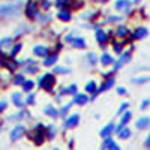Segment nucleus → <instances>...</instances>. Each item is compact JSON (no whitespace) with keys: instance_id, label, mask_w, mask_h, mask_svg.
Masks as SVG:
<instances>
[{"instance_id":"de8ad7c7","label":"nucleus","mask_w":150,"mask_h":150,"mask_svg":"<svg viewBox=\"0 0 150 150\" xmlns=\"http://www.w3.org/2000/svg\"><path fill=\"white\" fill-rule=\"evenodd\" d=\"M99 2H105V0H99Z\"/></svg>"},{"instance_id":"473e14b6","label":"nucleus","mask_w":150,"mask_h":150,"mask_svg":"<svg viewBox=\"0 0 150 150\" xmlns=\"http://www.w3.org/2000/svg\"><path fill=\"white\" fill-rule=\"evenodd\" d=\"M38 71V66L36 65H32V66H27L26 68V72H29V74H35Z\"/></svg>"},{"instance_id":"ea45409f","label":"nucleus","mask_w":150,"mask_h":150,"mask_svg":"<svg viewBox=\"0 0 150 150\" xmlns=\"http://www.w3.org/2000/svg\"><path fill=\"white\" fill-rule=\"evenodd\" d=\"M5 108H6V102H5V101H2V102H0V112H2Z\"/></svg>"},{"instance_id":"9d476101","label":"nucleus","mask_w":150,"mask_h":150,"mask_svg":"<svg viewBox=\"0 0 150 150\" xmlns=\"http://www.w3.org/2000/svg\"><path fill=\"white\" fill-rule=\"evenodd\" d=\"M69 41H72L71 44H72V47H75V48H84V47H86V41L81 39V38H71Z\"/></svg>"},{"instance_id":"1a4fd4ad","label":"nucleus","mask_w":150,"mask_h":150,"mask_svg":"<svg viewBox=\"0 0 150 150\" xmlns=\"http://www.w3.org/2000/svg\"><path fill=\"white\" fill-rule=\"evenodd\" d=\"M102 147H104V149H112V150H119V146H117L114 141H112V140L110 138V135H108V137H105V141H104Z\"/></svg>"},{"instance_id":"79ce46f5","label":"nucleus","mask_w":150,"mask_h":150,"mask_svg":"<svg viewBox=\"0 0 150 150\" xmlns=\"http://www.w3.org/2000/svg\"><path fill=\"white\" fill-rule=\"evenodd\" d=\"M147 107H149V101H144V102L141 104V110H146Z\"/></svg>"},{"instance_id":"4c0bfd02","label":"nucleus","mask_w":150,"mask_h":150,"mask_svg":"<svg viewBox=\"0 0 150 150\" xmlns=\"http://www.w3.org/2000/svg\"><path fill=\"white\" fill-rule=\"evenodd\" d=\"M42 8L44 9H48L50 8V2H48V0H44V2H42Z\"/></svg>"},{"instance_id":"423d86ee","label":"nucleus","mask_w":150,"mask_h":150,"mask_svg":"<svg viewBox=\"0 0 150 150\" xmlns=\"http://www.w3.org/2000/svg\"><path fill=\"white\" fill-rule=\"evenodd\" d=\"M129 6H131L129 0H117V2H116V9L117 11L126 12V11H129Z\"/></svg>"},{"instance_id":"72a5a7b5","label":"nucleus","mask_w":150,"mask_h":150,"mask_svg":"<svg viewBox=\"0 0 150 150\" xmlns=\"http://www.w3.org/2000/svg\"><path fill=\"white\" fill-rule=\"evenodd\" d=\"M128 108V102H123L122 105H120V108H119V111H117V114H122V112L125 111V110H126Z\"/></svg>"},{"instance_id":"7c9ffc66","label":"nucleus","mask_w":150,"mask_h":150,"mask_svg":"<svg viewBox=\"0 0 150 150\" xmlns=\"http://www.w3.org/2000/svg\"><path fill=\"white\" fill-rule=\"evenodd\" d=\"M87 59H89V62H90L92 65H95L96 62H98V59H96V56H95L93 53H89V54H87Z\"/></svg>"},{"instance_id":"4be33fe9","label":"nucleus","mask_w":150,"mask_h":150,"mask_svg":"<svg viewBox=\"0 0 150 150\" xmlns=\"http://www.w3.org/2000/svg\"><path fill=\"white\" fill-rule=\"evenodd\" d=\"M150 81V77H140V78H132V83L134 84H143V83H147Z\"/></svg>"},{"instance_id":"2eb2a0df","label":"nucleus","mask_w":150,"mask_h":150,"mask_svg":"<svg viewBox=\"0 0 150 150\" xmlns=\"http://www.w3.org/2000/svg\"><path fill=\"white\" fill-rule=\"evenodd\" d=\"M74 102H75V104H78V105H84V104L87 102V96H86V95H77V93H75Z\"/></svg>"},{"instance_id":"a211bd4d","label":"nucleus","mask_w":150,"mask_h":150,"mask_svg":"<svg viewBox=\"0 0 150 150\" xmlns=\"http://www.w3.org/2000/svg\"><path fill=\"white\" fill-rule=\"evenodd\" d=\"M56 60H57V54H51L50 57H47V59L44 60V65H45V66H51L53 63H56Z\"/></svg>"},{"instance_id":"2f4dec72","label":"nucleus","mask_w":150,"mask_h":150,"mask_svg":"<svg viewBox=\"0 0 150 150\" xmlns=\"http://www.w3.org/2000/svg\"><path fill=\"white\" fill-rule=\"evenodd\" d=\"M24 83V77L23 75H17V77L14 78V84H23Z\"/></svg>"},{"instance_id":"9b49d317","label":"nucleus","mask_w":150,"mask_h":150,"mask_svg":"<svg viewBox=\"0 0 150 150\" xmlns=\"http://www.w3.org/2000/svg\"><path fill=\"white\" fill-rule=\"evenodd\" d=\"M150 126V119L149 117H141L138 122H137V128L138 129H146Z\"/></svg>"},{"instance_id":"412c9836","label":"nucleus","mask_w":150,"mask_h":150,"mask_svg":"<svg viewBox=\"0 0 150 150\" xmlns=\"http://www.w3.org/2000/svg\"><path fill=\"white\" fill-rule=\"evenodd\" d=\"M57 17H59L60 20H63V21H69V20H71V15H69V12H66V11H59Z\"/></svg>"},{"instance_id":"c756f323","label":"nucleus","mask_w":150,"mask_h":150,"mask_svg":"<svg viewBox=\"0 0 150 150\" xmlns=\"http://www.w3.org/2000/svg\"><path fill=\"white\" fill-rule=\"evenodd\" d=\"M102 63H104V65H110V63H112V57L108 56V54H104V56H102Z\"/></svg>"},{"instance_id":"c85d7f7f","label":"nucleus","mask_w":150,"mask_h":150,"mask_svg":"<svg viewBox=\"0 0 150 150\" xmlns=\"http://www.w3.org/2000/svg\"><path fill=\"white\" fill-rule=\"evenodd\" d=\"M131 112L129 111H126V112H123V116H122V125H125V123H128L129 122V119H131Z\"/></svg>"},{"instance_id":"a878e982","label":"nucleus","mask_w":150,"mask_h":150,"mask_svg":"<svg viewBox=\"0 0 150 150\" xmlns=\"http://www.w3.org/2000/svg\"><path fill=\"white\" fill-rule=\"evenodd\" d=\"M128 33H129V30H128L126 27H119V29L116 30V35H117V36H126Z\"/></svg>"},{"instance_id":"e433bc0d","label":"nucleus","mask_w":150,"mask_h":150,"mask_svg":"<svg viewBox=\"0 0 150 150\" xmlns=\"http://www.w3.org/2000/svg\"><path fill=\"white\" fill-rule=\"evenodd\" d=\"M114 51H116V53H122V45L116 44V45H114Z\"/></svg>"},{"instance_id":"49530a36","label":"nucleus","mask_w":150,"mask_h":150,"mask_svg":"<svg viewBox=\"0 0 150 150\" xmlns=\"http://www.w3.org/2000/svg\"><path fill=\"white\" fill-rule=\"evenodd\" d=\"M134 2H135V3H137V2H140V0H134Z\"/></svg>"},{"instance_id":"6ab92c4d","label":"nucleus","mask_w":150,"mask_h":150,"mask_svg":"<svg viewBox=\"0 0 150 150\" xmlns=\"http://www.w3.org/2000/svg\"><path fill=\"white\" fill-rule=\"evenodd\" d=\"M45 112H47V114L48 116H51V117H57V114H59V112H57V110L54 108V107H51V105H48V107H45Z\"/></svg>"},{"instance_id":"f03ea898","label":"nucleus","mask_w":150,"mask_h":150,"mask_svg":"<svg viewBox=\"0 0 150 150\" xmlns=\"http://www.w3.org/2000/svg\"><path fill=\"white\" fill-rule=\"evenodd\" d=\"M45 87L47 90H51L53 89V86H54V77L51 74H47L44 75L42 78H39V87Z\"/></svg>"},{"instance_id":"20e7f679","label":"nucleus","mask_w":150,"mask_h":150,"mask_svg":"<svg viewBox=\"0 0 150 150\" xmlns=\"http://www.w3.org/2000/svg\"><path fill=\"white\" fill-rule=\"evenodd\" d=\"M129 60H131V53H129V51L123 53V54H122V57H120V59H119V60L116 62V66H114V68H116V69L122 68V66H123L125 63H128Z\"/></svg>"},{"instance_id":"aec40b11","label":"nucleus","mask_w":150,"mask_h":150,"mask_svg":"<svg viewBox=\"0 0 150 150\" xmlns=\"http://www.w3.org/2000/svg\"><path fill=\"white\" fill-rule=\"evenodd\" d=\"M117 132H119V138H128V137L131 135V131L128 128H125V126L122 129H119Z\"/></svg>"},{"instance_id":"c03bdc74","label":"nucleus","mask_w":150,"mask_h":150,"mask_svg":"<svg viewBox=\"0 0 150 150\" xmlns=\"http://www.w3.org/2000/svg\"><path fill=\"white\" fill-rule=\"evenodd\" d=\"M144 144H146V147H150V135H149V138L146 140V143H144Z\"/></svg>"},{"instance_id":"f704fd0d","label":"nucleus","mask_w":150,"mask_h":150,"mask_svg":"<svg viewBox=\"0 0 150 150\" xmlns=\"http://www.w3.org/2000/svg\"><path fill=\"white\" fill-rule=\"evenodd\" d=\"M54 71L59 72V74H66V72H69V69H66V68H60V66H57Z\"/></svg>"},{"instance_id":"7ed1b4c3","label":"nucleus","mask_w":150,"mask_h":150,"mask_svg":"<svg viewBox=\"0 0 150 150\" xmlns=\"http://www.w3.org/2000/svg\"><path fill=\"white\" fill-rule=\"evenodd\" d=\"M24 132H26V129H24V126H21V125H18V126H15L14 129L11 131V140L15 141L18 138H21V137L24 135Z\"/></svg>"},{"instance_id":"5701e85b","label":"nucleus","mask_w":150,"mask_h":150,"mask_svg":"<svg viewBox=\"0 0 150 150\" xmlns=\"http://www.w3.org/2000/svg\"><path fill=\"white\" fill-rule=\"evenodd\" d=\"M32 87H33V81H26L24 80V83H23V89H24V92H30L32 90Z\"/></svg>"},{"instance_id":"f8f14e48","label":"nucleus","mask_w":150,"mask_h":150,"mask_svg":"<svg viewBox=\"0 0 150 150\" xmlns=\"http://www.w3.org/2000/svg\"><path fill=\"white\" fill-rule=\"evenodd\" d=\"M96 39H98V42L105 44V42H107V39H108V36L105 35V32H104V30L96 29Z\"/></svg>"},{"instance_id":"4468645a","label":"nucleus","mask_w":150,"mask_h":150,"mask_svg":"<svg viewBox=\"0 0 150 150\" xmlns=\"http://www.w3.org/2000/svg\"><path fill=\"white\" fill-rule=\"evenodd\" d=\"M75 93H77V86L72 84V86L68 87V89L62 90V92H60V96H62V95H75Z\"/></svg>"},{"instance_id":"ddd939ff","label":"nucleus","mask_w":150,"mask_h":150,"mask_svg":"<svg viewBox=\"0 0 150 150\" xmlns=\"http://www.w3.org/2000/svg\"><path fill=\"white\" fill-rule=\"evenodd\" d=\"M147 29H143V27H140V29H137L135 32H134V38L135 39H143V38H146L147 36Z\"/></svg>"},{"instance_id":"a18cd8bd","label":"nucleus","mask_w":150,"mask_h":150,"mask_svg":"<svg viewBox=\"0 0 150 150\" xmlns=\"http://www.w3.org/2000/svg\"><path fill=\"white\" fill-rule=\"evenodd\" d=\"M57 2H59V3H63V2H66V0H57Z\"/></svg>"},{"instance_id":"58836bf2","label":"nucleus","mask_w":150,"mask_h":150,"mask_svg":"<svg viewBox=\"0 0 150 150\" xmlns=\"http://www.w3.org/2000/svg\"><path fill=\"white\" fill-rule=\"evenodd\" d=\"M119 20H120L119 17H110L107 21H110V23H114V21H119Z\"/></svg>"},{"instance_id":"f257e3e1","label":"nucleus","mask_w":150,"mask_h":150,"mask_svg":"<svg viewBox=\"0 0 150 150\" xmlns=\"http://www.w3.org/2000/svg\"><path fill=\"white\" fill-rule=\"evenodd\" d=\"M20 3H8V5H0V15L2 17H12V15H18L20 12Z\"/></svg>"},{"instance_id":"cd10ccee","label":"nucleus","mask_w":150,"mask_h":150,"mask_svg":"<svg viewBox=\"0 0 150 150\" xmlns=\"http://www.w3.org/2000/svg\"><path fill=\"white\" fill-rule=\"evenodd\" d=\"M86 90H87V92H90V93H95V92H96V84H95L93 81H90L89 84L86 86Z\"/></svg>"},{"instance_id":"dca6fc26","label":"nucleus","mask_w":150,"mask_h":150,"mask_svg":"<svg viewBox=\"0 0 150 150\" xmlns=\"http://www.w3.org/2000/svg\"><path fill=\"white\" fill-rule=\"evenodd\" d=\"M112 131H114V125H112V123H108L107 126L101 131V135H102V137H108Z\"/></svg>"},{"instance_id":"b1692460","label":"nucleus","mask_w":150,"mask_h":150,"mask_svg":"<svg viewBox=\"0 0 150 150\" xmlns=\"http://www.w3.org/2000/svg\"><path fill=\"white\" fill-rule=\"evenodd\" d=\"M112 84H114V80H108V81H105V83H104V86L101 87V89H99V92H105L107 89H110V87H111Z\"/></svg>"},{"instance_id":"393cba45","label":"nucleus","mask_w":150,"mask_h":150,"mask_svg":"<svg viewBox=\"0 0 150 150\" xmlns=\"http://www.w3.org/2000/svg\"><path fill=\"white\" fill-rule=\"evenodd\" d=\"M9 45H12V39H11V38H5V39L0 41V48H5V47H9Z\"/></svg>"},{"instance_id":"a19ab883","label":"nucleus","mask_w":150,"mask_h":150,"mask_svg":"<svg viewBox=\"0 0 150 150\" xmlns=\"http://www.w3.org/2000/svg\"><path fill=\"white\" fill-rule=\"evenodd\" d=\"M33 101H35V96H33V95H30V96L27 98V104H33Z\"/></svg>"},{"instance_id":"c9c22d12","label":"nucleus","mask_w":150,"mask_h":150,"mask_svg":"<svg viewBox=\"0 0 150 150\" xmlns=\"http://www.w3.org/2000/svg\"><path fill=\"white\" fill-rule=\"evenodd\" d=\"M71 105H72V104H68V105H65L63 108L60 110V114H62V116H65V112H68V110L71 108Z\"/></svg>"},{"instance_id":"0eeeda50","label":"nucleus","mask_w":150,"mask_h":150,"mask_svg":"<svg viewBox=\"0 0 150 150\" xmlns=\"http://www.w3.org/2000/svg\"><path fill=\"white\" fill-rule=\"evenodd\" d=\"M33 53L36 56H41V57H47L48 56V48L47 47H42V45H38L33 48Z\"/></svg>"},{"instance_id":"f3484780","label":"nucleus","mask_w":150,"mask_h":150,"mask_svg":"<svg viewBox=\"0 0 150 150\" xmlns=\"http://www.w3.org/2000/svg\"><path fill=\"white\" fill-rule=\"evenodd\" d=\"M12 102H14L17 107H23L24 105V102L21 101V95L20 93H14V95H12Z\"/></svg>"},{"instance_id":"39448f33","label":"nucleus","mask_w":150,"mask_h":150,"mask_svg":"<svg viewBox=\"0 0 150 150\" xmlns=\"http://www.w3.org/2000/svg\"><path fill=\"white\" fill-rule=\"evenodd\" d=\"M26 14H27L29 18H36V15H38V9H36V6H35L33 2H29V3H27Z\"/></svg>"},{"instance_id":"6e6552de","label":"nucleus","mask_w":150,"mask_h":150,"mask_svg":"<svg viewBox=\"0 0 150 150\" xmlns=\"http://www.w3.org/2000/svg\"><path fill=\"white\" fill-rule=\"evenodd\" d=\"M78 120H80L78 114H72V116L66 120L65 126H66V128H74V126H77V125H78Z\"/></svg>"},{"instance_id":"bb28decb","label":"nucleus","mask_w":150,"mask_h":150,"mask_svg":"<svg viewBox=\"0 0 150 150\" xmlns=\"http://www.w3.org/2000/svg\"><path fill=\"white\" fill-rule=\"evenodd\" d=\"M20 50H21V44H17V45H15L14 48L11 50V53H9V56H11V57H15V56H17V53L20 51Z\"/></svg>"},{"instance_id":"37998d69","label":"nucleus","mask_w":150,"mask_h":150,"mask_svg":"<svg viewBox=\"0 0 150 150\" xmlns=\"http://www.w3.org/2000/svg\"><path fill=\"white\" fill-rule=\"evenodd\" d=\"M117 92H119V95H125V93H126V90H125L123 87H119V90H117Z\"/></svg>"}]
</instances>
